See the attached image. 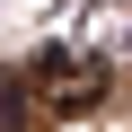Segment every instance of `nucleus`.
Segmentation results:
<instances>
[{
    "label": "nucleus",
    "mask_w": 132,
    "mask_h": 132,
    "mask_svg": "<svg viewBox=\"0 0 132 132\" xmlns=\"http://www.w3.org/2000/svg\"><path fill=\"white\" fill-rule=\"evenodd\" d=\"M27 97L53 106V114H88V106L106 97V62H97V53H71V44H53V53H35Z\"/></svg>",
    "instance_id": "f257e3e1"
}]
</instances>
